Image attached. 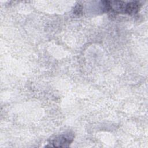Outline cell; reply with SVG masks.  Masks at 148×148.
<instances>
[{
	"label": "cell",
	"mask_w": 148,
	"mask_h": 148,
	"mask_svg": "<svg viewBox=\"0 0 148 148\" xmlns=\"http://www.w3.org/2000/svg\"><path fill=\"white\" fill-rule=\"evenodd\" d=\"M103 9L105 12L115 13L134 14L138 12L141 5L139 2H124L120 1H103Z\"/></svg>",
	"instance_id": "obj_1"
},
{
	"label": "cell",
	"mask_w": 148,
	"mask_h": 148,
	"mask_svg": "<svg viewBox=\"0 0 148 148\" xmlns=\"http://www.w3.org/2000/svg\"><path fill=\"white\" fill-rule=\"evenodd\" d=\"M72 140V137L68 134H62L56 136L52 139L50 143L54 144V146H67L66 144H69Z\"/></svg>",
	"instance_id": "obj_2"
},
{
	"label": "cell",
	"mask_w": 148,
	"mask_h": 148,
	"mask_svg": "<svg viewBox=\"0 0 148 148\" xmlns=\"http://www.w3.org/2000/svg\"><path fill=\"white\" fill-rule=\"evenodd\" d=\"M82 12V7L80 5H77L75 8V12L76 14H80Z\"/></svg>",
	"instance_id": "obj_3"
}]
</instances>
